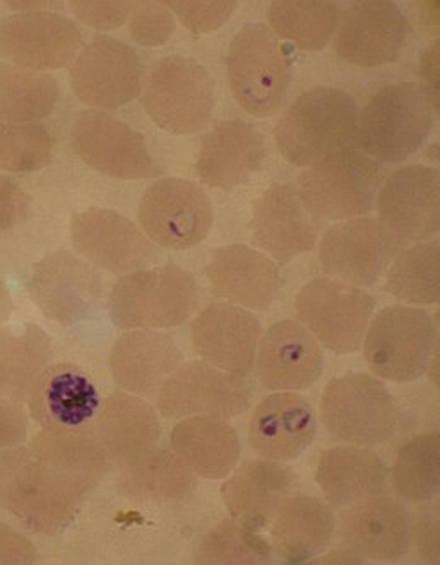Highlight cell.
<instances>
[{"label":"cell","instance_id":"2e32d148","mask_svg":"<svg viewBox=\"0 0 440 565\" xmlns=\"http://www.w3.org/2000/svg\"><path fill=\"white\" fill-rule=\"evenodd\" d=\"M71 241L83 259L114 275L151 268L161 259V248L135 222L105 207L74 214Z\"/></svg>","mask_w":440,"mask_h":565},{"label":"cell","instance_id":"8d00e7d4","mask_svg":"<svg viewBox=\"0 0 440 565\" xmlns=\"http://www.w3.org/2000/svg\"><path fill=\"white\" fill-rule=\"evenodd\" d=\"M58 96L52 74L0 62V122L39 124L54 114Z\"/></svg>","mask_w":440,"mask_h":565},{"label":"cell","instance_id":"b9f144b4","mask_svg":"<svg viewBox=\"0 0 440 565\" xmlns=\"http://www.w3.org/2000/svg\"><path fill=\"white\" fill-rule=\"evenodd\" d=\"M52 153V136L40 124L0 122V172H39L51 163Z\"/></svg>","mask_w":440,"mask_h":565},{"label":"cell","instance_id":"ac0fdd59","mask_svg":"<svg viewBox=\"0 0 440 565\" xmlns=\"http://www.w3.org/2000/svg\"><path fill=\"white\" fill-rule=\"evenodd\" d=\"M83 50L79 28L52 11L14 12L0 20V58L24 70H67Z\"/></svg>","mask_w":440,"mask_h":565},{"label":"cell","instance_id":"9a60e30c","mask_svg":"<svg viewBox=\"0 0 440 565\" xmlns=\"http://www.w3.org/2000/svg\"><path fill=\"white\" fill-rule=\"evenodd\" d=\"M158 412L170 420L216 417L222 420L246 413L253 387L246 377L219 371L206 362L184 363L158 391Z\"/></svg>","mask_w":440,"mask_h":565},{"label":"cell","instance_id":"816d5d0a","mask_svg":"<svg viewBox=\"0 0 440 565\" xmlns=\"http://www.w3.org/2000/svg\"><path fill=\"white\" fill-rule=\"evenodd\" d=\"M12 309H14V306H12L9 288L6 287V282L0 279V328L11 319Z\"/></svg>","mask_w":440,"mask_h":565},{"label":"cell","instance_id":"5bb4252c","mask_svg":"<svg viewBox=\"0 0 440 565\" xmlns=\"http://www.w3.org/2000/svg\"><path fill=\"white\" fill-rule=\"evenodd\" d=\"M26 288L43 316L64 328L95 318L104 298L100 273L65 248L33 266Z\"/></svg>","mask_w":440,"mask_h":565},{"label":"cell","instance_id":"5b68a950","mask_svg":"<svg viewBox=\"0 0 440 565\" xmlns=\"http://www.w3.org/2000/svg\"><path fill=\"white\" fill-rule=\"evenodd\" d=\"M433 110L414 83L383 86L358 117L356 149L384 163H401L426 145Z\"/></svg>","mask_w":440,"mask_h":565},{"label":"cell","instance_id":"f5cc1de1","mask_svg":"<svg viewBox=\"0 0 440 565\" xmlns=\"http://www.w3.org/2000/svg\"><path fill=\"white\" fill-rule=\"evenodd\" d=\"M9 8L15 9L18 12H36V11H45L46 8H51V6H55L54 2H33V0H23V2H8Z\"/></svg>","mask_w":440,"mask_h":565},{"label":"cell","instance_id":"8992f818","mask_svg":"<svg viewBox=\"0 0 440 565\" xmlns=\"http://www.w3.org/2000/svg\"><path fill=\"white\" fill-rule=\"evenodd\" d=\"M319 417L331 437L350 446H383L398 428L395 397L380 379L367 372L337 375L328 382Z\"/></svg>","mask_w":440,"mask_h":565},{"label":"cell","instance_id":"f6af8a7d","mask_svg":"<svg viewBox=\"0 0 440 565\" xmlns=\"http://www.w3.org/2000/svg\"><path fill=\"white\" fill-rule=\"evenodd\" d=\"M74 14L81 23L100 31L117 30L129 20L138 2L132 0H74Z\"/></svg>","mask_w":440,"mask_h":565},{"label":"cell","instance_id":"e0dca14e","mask_svg":"<svg viewBox=\"0 0 440 565\" xmlns=\"http://www.w3.org/2000/svg\"><path fill=\"white\" fill-rule=\"evenodd\" d=\"M71 146L89 169L111 179L139 180L158 173L142 135L105 111L77 114L71 129Z\"/></svg>","mask_w":440,"mask_h":565},{"label":"cell","instance_id":"6da1fadb","mask_svg":"<svg viewBox=\"0 0 440 565\" xmlns=\"http://www.w3.org/2000/svg\"><path fill=\"white\" fill-rule=\"evenodd\" d=\"M110 468L93 430H46L30 447L0 452V505L40 535L54 536Z\"/></svg>","mask_w":440,"mask_h":565},{"label":"cell","instance_id":"ba28073f","mask_svg":"<svg viewBox=\"0 0 440 565\" xmlns=\"http://www.w3.org/2000/svg\"><path fill=\"white\" fill-rule=\"evenodd\" d=\"M362 343L371 371L398 384L423 377L439 347L432 316L411 306H389L377 312Z\"/></svg>","mask_w":440,"mask_h":565},{"label":"cell","instance_id":"d6986e66","mask_svg":"<svg viewBox=\"0 0 440 565\" xmlns=\"http://www.w3.org/2000/svg\"><path fill=\"white\" fill-rule=\"evenodd\" d=\"M410 33V21L398 4L362 0L341 14L334 50L346 64L376 70L398 61Z\"/></svg>","mask_w":440,"mask_h":565},{"label":"cell","instance_id":"277c9868","mask_svg":"<svg viewBox=\"0 0 440 565\" xmlns=\"http://www.w3.org/2000/svg\"><path fill=\"white\" fill-rule=\"evenodd\" d=\"M380 182L377 161L350 146L300 173L297 192L312 218L337 223L371 213Z\"/></svg>","mask_w":440,"mask_h":565},{"label":"cell","instance_id":"c3c4849f","mask_svg":"<svg viewBox=\"0 0 440 565\" xmlns=\"http://www.w3.org/2000/svg\"><path fill=\"white\" fill-rule=\"evenodd\" d=\"M28 430L30 422L21 405L0 397V451L23 446L28 440Z\"/></svg>","mask_w":440,"mask_h":565},{"label":"cell","instance_id":"3957f363","mask_svg":"<svg viewBox=\"0 0 440 565\" xmlns=\"http://www.w3.org/2000/svg\"><path fill=\"white\" fill-rule=\"evenodd\" d=\"M197 306V281L173 263L124 275L108 295V316L122 331L179 328Z\"/></svg>","mask_w":440,"mask_h":565},{"label":"cell","instance_id":"8fae6325","mask_svg":"<svg viewBox=\"0 0 440 565\" xmlns=\"http://www.w3.org/2000/svg\"><path fill=\"white\" fill-rule=\"evenodd\" d=\"M405 244L383 220L358 216L325 230L319 242V263L330 278L374 287Z\"/></svg>","mask_w":440,"mask_h":565},{"label":"cell","instance_id":"681fc988","mask_svg":"<svg viewBox=\"0 0 440 565\" xmlns=\"http://www.w3.org/2000/svg\"><path fill=\"white\" fill-rule=\"evenodd\" d=\"M36 546L0 521V565H31L39 562Z\"/></svg>","mask_w":440,"mask_h":565},{"label":"cell","instance_id":"1f68e13d","mask_svg":"<svg viewBox=\"0 0 440 565\" xmlns=\"http://www.w3.org/2000/svg\"><path fill=\"white\" fill-rule=\"evenodd\" d=\"M314 480L328 504L345 509L368 497L380 495L387 486V467L371 447L348 444L321 452Z\"/></svg>","mask_w":440,"mask_h":565},{"label":"cell","instance_id":"ee69618b","mask_svg":"<svg viewBox=\"0 0 440 565\" xmlns=\"http://www.w3.org/2000/svg\"><path fill=\"white\" fill-rule=\"evenodd\" d=\"M165 4L176 15V20L194 35H204L225 26L237 9V2L234 0H169Z\"/></svg>","mask_w":440,"mask_h":565},{"label":"cell","instance_id":"f1b7e54d","mask_svg":"<svg viewBox=\"0 0 440 565\" xmlns=\"http://www.w3.org/2000/svg\"><path fill=\"white\" fill-rule=\"evenodd\" d=\"M182 362L184 353L173 337L153 329H132L111 347L108 369L120 390L150 397Z\"/></svg>","mask_w":440,"mask_h":565},{"label":"cell","instance_id":"d6a6232c","mask_svg":"<svg viewBox=\"0 0 440 565\" xmlns=\"http://www.w3.org/2000/svg\"><path fill=\"white\" fill-rule=\"evenodd\" d=\"M336 520L330 505L312 495H288L276 512L271 539L276 554L290 564H305L330 546Z\"/></svg>","mask_w":440,"mask_h":565},{"label":"cell","instance_id":"7a4b0ae2","mask_svg":"<svg viewBox=\"0 0 440 565\" xmlns=\"http://www.w3.org/2000/svg\"><path fill=\"white\" fill-rule=\"evenodd\" d=\"M358 107L345 89L315 86L290 105L275 127L281 157L296 167H311L355 142Z\"/></svg>","mask_w":440,"mask_h":565},{"label":"cell","instance_id":"bcb514c9","mask_svg":"<svg viewBox=\"0 0 440 565\" xmlns=\"http://www.w3.org/2000/svg\"><path fill=\"white\" fill-rule=\"evenodd\" d=\"M30 198L11 177L0 173V228H14L28 218Z\"/></svg>","mask_w":440,"mask_h":565},{"label":"cell","instance_id":"4fadbf2b","mask_svg":"<svg viewBox=\"0 0 440 565\" xmlns=\"http://www.w3.org/2000/svg\"><path fill=\"white\" fill-rule=\"evenodd\" d=\"M69 77L81 104L107 114L141 95L144 64L141 55L122 40L98 35L83 46L71 65Z\"/></svg>","mask_w":440,"mask_h":565},{"label":"cell","instance_id":"f35d334b","mask_svg":"<svg viewBox=\"0 0 440 565\" xmlns=\"http://www.w3.org/2000/svg\"><path fill=\"white\" fill-rule=\"evenodd\" d=\"M387 478L403 501L415 504L433 501L440 489L439 431L420 434L403 444Z\"/></svg>","mask_w":440,"mask_h":565},{"label":"cell","instance_id":"d590c367","mask_svg":"<svg viewBox=\"0 0 440 565\" xmlns=\"http://www.w3.org/2000/svg\"><path fill=\"white\" fill-rule=\"evenodd\" d=\"M195 473L181 456L169 449H153L136 461L124 465L119 490L142 502L181 501L194 492Z\"/></svg>","mask_w":440,"mask_h":565},{"label":"cell","instance_id":"836d02e7","mask_svg":"<svg viewBox=\"0 0 440 565\" xmlns=\"http://www.w3.org/2000/svg\"><path fill=\"white\" fill-rule=\"evenodd\" d=\"M54 360L51 334L33 322L0 328V397L24 405L31 387Z\"/></svg>","mask_w":440,"mask_h":565},{"label":"cell","instance_id":"603a6c76","mask_svg":"<svg viewBox=\"0 0 440 565\" xmlns=\"http://www.w3.org/2000/svg\"><path fill=\"white\" fill-rule=\"evenodd\" d=\"M410 511L398 499L368 497L340 516V539L356 557L396 562L411 548Z\"/></svg>","mask_w":440,"mask_h":565},{"label":"cell","instance_id":"44dd1931","mask_svg":"<svg viewBox=\"0 0 440 565\" xmlns=\"http://www.w3.org/2000/svg\"><path fill=\"white\" fill-rule=\"evenodd\" d=\"M440 180L427 164H408L387 177L377 192L379 218L405 242H426L440 228Z\"/></svg>","mask_w":440,"mask_h":565},{"label":"cell","instance_id":"e575fe53","mask_svg":"<svg viewBox=\"0 0 440 565\" xmlns=\"http://www.w3.org/2000/svg\"><path fill=\"white\" fill-rule=\"evenodd\" d=\"M172 449L195 475L222 480L237 468L240 439L230 424L216 417L182 418L173 427Z\"/></svg>","mask_w":440,"mask_h":565},{"label":"cell","instance_id":"7c38bea8","mask_svg":"<svg viewBox=\"0 0 440 565\" xmlns=\"http://www.w3.org/2000/svg\"><path fill=\"white\" fill-rule=\"evenodd\" d=\"M213 204L203 189L185 179H161L146 189L138 207L139 226L161 248L187 250L206 241Z\"/></svg>","mask_w":440,"mask_h":565},{"label":"cell","instance_id":"f546056e","mask_svg":"<svg viewBox=\"0 0 440 565\" xmlns=\"http://www.w3.org/2000/svg\"><path fill=\"white\" fill-rule=\"evenodd\" d=\"M223 483L222 499L237 523L265 530L296 487V473L283 462L260 458L242 462Z\"/></svg>","mask_w":440,"mask_h":565},{"label":"cell","instance_id":"52a82bcc","mask_svg":"<svg viewBox=\"0 0 440 565\" xmlns=\"http://www.w3.org/2000/svg\"><path fill=\"white\" fill-rule=\"evenodd\" d=\"M232 95L247 114L266 119L283 107L291 85V58L265 24H244L228 46Z\"/></svg>","mask_w":440,"mask_h":565},{"label":"cell","instance_id":"9c48e42d","mask_svg":"<svg viewBox=\"0 0 440 565\" xmlns=\"http://www.w3.org/2000/svg\"><path fill=\"white\" fill-rule=\"evenodd\" d=\"M150 119L173 136L200 132L215 108V83L206 67L184 55L161 58L142 88Z\"/></svg>","mask_w":440,"mask_h":565},{"label":"cell","instance_id":"7402d4cb","mask_svg":"<svg viewBox=\"0 0 440 565\" xmlns=\"http://www.w3.org/2000/svg\"><path fill=\"white\" fill-rule=\"evenodd\" d=\"M31 418L46 430H92L101 397L88 372L74 363H52L31 387Z\"/></svg>","mask_w":440,"mask_h":565},{"label":"cell","instance_id":"cb8c5ba5","mask_svg":"<svg viewBox=\"0 0 440 565\" xmlns=\"http://www.w3.org/2000/svg\"><path fill=\"white\" fill-rule=\"evenodd\" d=\"M249 228L256 247L287 264L315 247L321 222L307 213L297 188L275 184L254 201Z\"/></svg>","mask_w":440,"mask_h":565},{"label":"cell","instance_id":"60d3db41","mask_svg":"<svg viewBox=\"0 0 440 565\" xmlns=\"http://www.w3.org/2000/svg\"><path fill=\"white\" fill-rule=\"evenodd\" d=\"M195 564L262 565L272 561L269 543L237 521H222L201 540Z\"/></svg>","mask_w":440,"mask_h":565},{"label":"cell","instance_id":"db71d44e","mask_svg":"<svg viewBox=\"0 0 440 565\" xmlns=\"http://www.w3.org/2000/svg\"><path fill=\"white\" fill-rule=\"evenodd\" d=\"M0 232H2V228H0Z\"/></svg>","mask_w":440,"mask_h":565},{"label":"cell","instance_id":"7dc6e473","mask_svg":"<svg viewBox=\"0 0 440 565\" xmlns=\"http://www.w3.org/2000/svg\"><path fill=\"white\" fill-rule=\"evenodd\" d=\"M411 543L417 546L421 561L429 564L439 562V512L436 505L420 512L417 523L411 524Z\"/></svg>","mask_w":440,"mask_h":565},{"label":"cell","instance_id":"74e56055","mask_svg":"<svg viewBox=\"0 0 440 565\" xmlns=\"http://www.w3.org/2000/svg\"><path fill=\"white\" fill-rule=\"evenodd\" d=\"M343 9L331 0H276L268 21L276 36L290 40L307 52H321L333 39Z\"/></svg>","mask_w":440,"mask_h":565},{"label":"cell","instance_id":"7bdbcfd3","mask_svg":"<svg viewBox=\"0 0 440 565\" xmlns=\"http://www.w3.org/2000/svg\"><path fill=\"white\" fill-rule=\"evenodd\" d=\"M175 28V18L165 2H138L130 15V39L141 46L165 45Z\"/></svg>","mask_w":440,"mask_h":565},{"label":"cell","instance_id":"484cf974","mask_svg":"<svg viewBox=\"0 0 440 565\" xmlns=\"http://www.w3.org/2000/svg\"><path fill=\"white\" fill-rule=\"evenodd\" d=\"M315 437L318 417L314 408L305 397L291 391L265 397L250 417V447L269 461H296L305 455Z\"/></svg>","mask_w":440,"mask_h":565},{"label":"cell","instance_id":"30bf717a","mask_svg":"<svg viewBox=\"0 0 440 565\" xmlns=\"http://www.w3.org/2000/svg\"><path fill=\"white\" fill-rule=\"evenodd\" d=\"M376 310V300L362 290L333 278L307 282L296 298L300 324L334 355L358 352Z\"/></svg>","mask_w":440,"mask_h":565},{"label":"cell","instance_id":"ab89813d","mask_svg":"<svg viewBox=\"0 0 440 565\" xmlns=\"http://www.w3.org/2000/svg\"><path fill=\"white\" fill-rule=\"evenodd\" d=\"M384 291L408 306H433L440 300V250L437 242L403 248L387 268Z\"/></svg>","mask_w":440,"mask_h":565},{"label":"cell","instance_id":"83f0119b","mask_svg":"<svg viewBox=\"0 0 440 565\" xmlns=\"http://www.w3.org/2000/svg\"><path fill=\"white\" fill-rule=\"evenodd\" d=\"M265 136L244 120H219L201 141L195 173L211 189L234 191L262 169Z\"/></svg>","mask_w":440,"mask_h":565},{"label":"cell","instance_id":"4316f807","mask_svg":"<svg viewBox=\"0 0 440 565\" xmlns=\"http://www.w3.org/2000/svg\"><path fill=\"white\" fill-rule=\"evenodd\" d=\"M206 275L215 297L260 312L275 303L283 287L275 260L242 244L215 248Z\"/></svg>","mask_w":440,"mask_h":565},{"label":"cell","instance_id":"f907efd6","mask_svg":"<svg viewBox=\"0 0 440 565\" xmlns=\"http://www.w3.org/2000/svg\"><path fill=\"white\" fill-rule=\"evenodd\" d=\"M439 40H436V42L421 54L420 67H418V74H420L421 81V93L426 95L427 102H429L436 115L439 114Z\"/></svg>","mask_w":440,"mask_h":565},{"label":"cell","instance_id":"ffe728a7","mask_svg":"<svg viewBox=\"0 0 440 565\" xmlns=\"http://www.w3.org/2000/svg\"><path fill=\"white\" fill-rule=\"evenodd\" d=\"M262 328L250 310L230 302L210 303L192 322L194 352L219 371L249 377L256 369Z\"/></svg>","mask_w":440,"mask_h":565},{"label":"cell","instance_id":"4dcf8cb0","mask_svg":"<svg viewBox=\"0 0 440 565\" xmlns=\"http://www.w3.org/2000/svg\"><path fill=\"white\" fill-rule=\"evenodd\" d=\"M95 437L108 459L127 465L160 443V417L144 397L114 393L96 415Z\"/></svg>","mask_w":440,"mask_h":565},{"label":"cell","instance_id":"d4e9b609","mask_svg":"<svg viewBox=\"0 0 440 565\" xmlns=\"http://www.w3.org/2000/svg\"><path fill=\"white\" fill-rule=\"evenodd\" d=\"M324 350L300 322H276L257 347V377L275 393L305 391L324 372Z\"/></svg>","mask_w":440,"mask_h":565}]
</instances>
